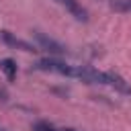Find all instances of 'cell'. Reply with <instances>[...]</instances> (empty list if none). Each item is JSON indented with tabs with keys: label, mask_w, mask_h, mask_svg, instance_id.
<instances>
[{
	"label": "cell",
	"mask_w": 131,
	"mask_h": 131,
	"mask_svg": "<svg viewBox=\"0 0 131 131\" xmlns=\"http://www.w3.org/2000/svg\"><path fill=\"white\" fill-rule=\"evenodd\" d=\"M104 86H111V88H115L117 92H121L125 96H131V84L115 72H106V84Z\"/></svg>",
	"instance_id": "5"
},
{
	"label": "cell",
	"mask_w": 131,
	"mask_h": 131,
	"mask_svg": "<svg viewBox=\"0 0 131 131\" xmlns=\"http://www.w3.org/2000/svg\"><path fill=\"white\" fill-rule=\"evenodd\" d=\"M33 131H76V129H57V127H53L51 123H47V121H37L35 125H33Z\"/></svg>",
	"instance_id": "7"
},
{
	"label": "cell",
	"mask_w": 131,
	"mask_h": 131,
	"mask_svg": "<svg viewBox=\"0 0 131 131\" xmlns=\"http://www.w3.org/2000/svg\"><path fill=\"white\" fill-rule=\"evenodd\" d=\"M59 6H63L76 20H82V23H86L88 20V12H86V8L78 2V0H55Z\"/></svg>",
	"instance_id": "4"
},
{
	"label": "cell",
	"mask_w": 131,
	"mask_h": 131,
	"mask_svg": "<svg viewBox=\"0 0 131 131\" xmlns=\"http://www.w3.org/2000/svg\"><path fill=\"white\" fill-rule=\"evenodd\" d=\"M33 37L37 39L39 47H41V49H45V51H49L51 55H63V53H66V47H63L59 41H55V39L47 37L45 33H41V31H35V33H33Z\"/></svg>",
	"instance_id": "2"
},
{
	"label": "cell",
	"mask_w": 131,
	"mask_h": 131,
	"mask_svg": "<svg viewBox=\"0 0 131 131\" xmlns=\"http://www.w3.org/2000/svg\"><path fill=\"white\" fill-rule=\"evenodd\" d=\"M0 41L2 43H6L8 47H14V49H20V51H37V47L35 45H31L29 41H25V39H18L16 35H12L10 31H0Z\"/></svg>",
	"instance_id": "3"
},
{
	"label": "cell",
	"mask_w": 131,
	"mask_h": 131,
	"mask_svg": "<svg viewBox=\"0 0 131 131\" xmlns=\"http://www.w3.org/2000/svg\"><path fill=\"white\" fill-rule=\"evenodd\" d=\"M35 70H41V72H53V74L70 76V78H78L80 66H70V63H66V61H59V59H53V57H45V59H41V61L35 63Z\"/></svg>",
	"instance_id": "1"
},
{
	"label": "cell",
	"mask_w": 131,
	"mask_h": 131,
	"mask_svg": "<svg viewBox=\"0 0 131 131\" xmlns=\"http://www.w3.org/2000/svg\"><path fill=\"white\" fill-rule=\"evenodd\" d=\"M0 72L6 76V80H8V82L16 80V61H14V59H10V57H4V59L0 61Z\"/></svg>",
	"instance_id": "6"
},
{
	"label": "cell",
	"mask_w": 131,
	"mask_h": 131,
	"mask_svg": "<svg viewBox=\"0 0 131 131\" xmlns=\"http://www.w3.org/2000/svg\"><path fill=\"white\" fill-rule=\"evenodd\" d=\"M0 131H8V129H4V127H0Z\"/></svg>",
	"instance_id": "9"
},
{
	"label": "cell",
	"mask_w": 131,
	"mask_h": 131,
	"mask_svg": "<svg viewBox=\"0 0 131 131\" xmlns=\"http://www.w3.org/2000/svg\"><path fill=\"white\" fill-rule=\"evenodd\" d=\"M111 8L117 12H131V0H113Z\"/></svg>",
	"instance_id": "8"
}]
</instances>
